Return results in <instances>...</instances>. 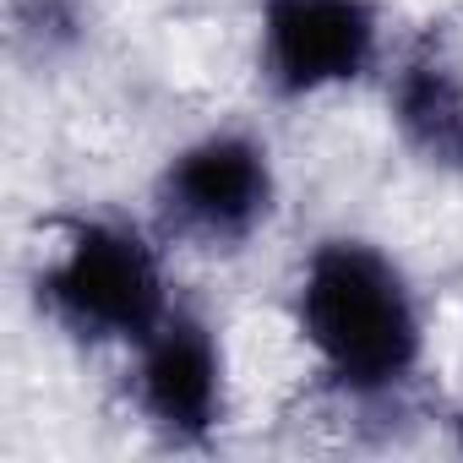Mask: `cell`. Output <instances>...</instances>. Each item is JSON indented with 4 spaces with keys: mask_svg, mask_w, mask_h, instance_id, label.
<instances>
[{
    "mask_svg": "<svg viewBox=\"0 0 463 463\" xmlns=\"http://www.w3.org/2000/svg\"><path fill=\"white\" fill-rule=\"evenodd\" d=\"M300 327L349 387L398 382L420 354V322L403 279L371 246L333 241L311 257L300 284Z\"/></svg>",
    "mask_w": 463,
    "mask_h": 463,
    "instance_id": "1",
    "label": "cell"
},
{
    "mask_svg": "<svg viewBox=\"0 0 463 463\" xmlns=\"http://www.w3.org/2000/svg\"><path fill=\"white\" fill-rule=\"evenodd\" d=\"M44 289L55 311L93 338H147L164 322L158 262L120 223H77Z\"/></svg>",
    "mask_w": 463,
    "mask_h": 463,
    "instance_id": "2",
    "label": "cell"
},
{
    "mask_svg": "<svg viewBox=\"0 0 463 463\" xmlns=\"http://www.w3.org/2000/svg\"><path fill=\"white\" fill-rule=\"evenodd\" d=\"M268 66L284 93H311L365 71L376 17L365 0H268Z\"/></svg>",
    "mask_w": 463,
    "mask_h": 463,
    "instance_id": "3",
    "label": "cell"
},
{
    "mask_svg": "<svg viewBox=\"0 0 463 463\" xmlns=\"http://www.w3.org/2000/svg\"><path fill=\"white\" fill-rule=\"evenodd\" d=\"M164 191L185 223L207 235H241L268 207V158L241 137H207L175 158Z\"/></svg>",
    "mask_w": 463,
    "mask_h": 463,
    "instance_id": "4",
    "label": "cell"
},
{
    "mask_svg": "<svg viewBox=\"0 0 463 463\" xmlns=\"http://www.w3.org/2000/svg\"><path fill=\"white\" fill-rule=\"evenodd\" d=\"M142 344H147V354H142L147 414L180 436L207 430L218 414V349H213V338L185 317H164Z\"/></svg>",
    "mask_w": 463,
    "mask_h": 463,
    "instance_id": "5",
    "label": "cell"
},
{
    "mask_svg": "<svg viewBox=\"0 0 463 463\" xmlns=\"http://www.w3.org/2000/svg\"><path fill=\"white\" fill-rule=\"evenodd\" d=\"M398 109H403V126L425 147H441V153L463 147V93L447 66H409L398 88Z\"/></svg>",
    "mask_w": 463,
    "mask_h": 463,
    "instance_id": "6",
    "label": "cell"
}]
</instances>
